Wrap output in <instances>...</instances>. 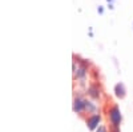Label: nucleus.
<instances>
[{
	"label": "nucleus",
	"mask_w": 133,
	"mask_h": 132,
	"mask_svg": "<svg viewBox=\"0 0 133 132\" xmlns=\"http://www.w3.org/2000/svg\"><path fill=\"white\" fill-rule=\"evenodd\" d=\"M98 122H100V116H97V115L91 116L89 119L87 120V123L89 124V128H91V129H93V128L96 127V124H98Z\"/></svg>",
	"instance_id": "7ed1b4c3"
},
{
	"label": "nucleus",
	"mask_w": 133,
	"mask_h": 132,
	"mask_svg": "<svg viewBox=\"0 0 133 132\" xmlns=\"http://www.w3.org/2000/svg\"><path fill=\"white\" fill-rule=\"evenodd\" d=\"M109 119H110V122H112V124H113L115 127L118 125L120 120H121V116H120V112H118L117 107H113V108L109 111Z\"/></svg>",
	"instance_id": "f257e3e1"
},
{
	"label": "nucleus",
	"mask_w": 133,
	"mask_h": 132,
	"mask_svg": "<svg viewBox=\"0 0 133 132\" xmlns=\"http://www.w3.org/2000/svg\"><path fill=\"white\" fill-rule=\"evenodd\" d=\"M73 108H75V111L77 114H81L84 109H85V102H83L81 99H79V97L75 99V107Z\"/></svg>",
	"instance_id": "f03ea898"
}]
</instances>
